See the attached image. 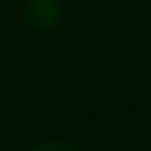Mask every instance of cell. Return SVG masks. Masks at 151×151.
<instances>
[{
	"instance_id": "cell-1",
	"label": "cell",
	"mask_w": 151,
	"mask_h": 151,
	"mask_svg": "<svg viewBox=\"0 0 151 151\" xmlns=\"http://www.w3.org/2000/svg\"><path fill=\"white\" fill-rule=\"evenodd\" d=\"M24 14H27V24L37 30H54L60 24V17H64V10H60V0H24Z\"/></svg>"
},
{
	"instance_id": "cell-2",
	"label": "cell",
	"mask_w": 151,
	"mask_h": 151,
	"mask_svg": "<svg viewBox=\"0 0 151 151\" xmlns=\"http://www.w3.org/2000/svg\"><path fill=\"white\" fill-rule=\"evenodd\" d=\"M24 151H77V148L67 145V141H37V145H30Z\"/></svg>"
},
{
	"instance_id": "cell-3",
	"label": "cell",
	"mask_w": 151,
	"mask_h": 151,
	"mask_svg": "<svg viewBox=\"0 0 151 151\" xmlns=\"http://www.w3.org/2000/svg\"><path fill=\"white\" fill-rule=\"evenodd\" d=\"M148 4H151V0H148Z\"/></svg>"
}]
</instances>
